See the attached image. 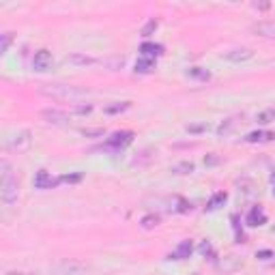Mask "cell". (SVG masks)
<instances>
[{"mask_svg":"<svg viewBox=\"0 0 275 275\" xmlns=\"http://www.w3.org/2000/svg\"><path fill=\"white\" fill-rule=\"evenodd\" d=\"M67 63L71 65H82V67H86V65H95L97 61L90 56H84V54H69L67 56Z\"/></svg>","mask_w":275,"mask_h":275,"instance_id":"e0dca14e","label":"cell"},{"mask_svg":"<svg viewBox=\"0 0 275 275\" xmlns=\"http://www.w3.org/2000/svg\"><path fill=\"white\" fill-rule=\"evenodd\" d=\"M187 73L192 77H196V80H208V77H211V73H208L206 69H200V67H192Z\"/></svg>","mask_w":275,"mask_h":275,"instance_id":"7402d4cb","label":"cell"},{"mask_svg":"<svg viewBox=\"0 0 275 275\" xmlns=\"http://www.w3.org/2000/svg\"><path fill=\"white\" fill-rule=\"evenodd\" d=\"M226 200H228V194H226V192H217V194L211 196V200H208L206 208H208V211H217L219 206L226 205Z\"/></svg>","mask_w":275,"mask_h":275,"instance_id":"2e32d148","label":"cell"},{"mask_svg":"<svg viewBox=\"0 0 275 275\" xmlns=\"http://www.w3.org/2000/svg\"><path fill=\"white\" fill-rule=\"evenodd\" d=\"M234 123H237L234 119H228L226 123H221V125H219V129H217V134H219V136H226V134H228V132H230V129L234 127Z\"/></svg>","mask_w":275,"mask_h":275,"instance_id":"484cf974","label":"cell"},{"mask_svg":"<svg viewBox=\"0 0 275 275\" xmlns=\"http://www.w3.org/2000/svg\"><path fill=\"white\" fill-rule=\"evenodd\" d=\"M84 136H103V129H84Z\"/></svg>","mask_w":275,"mask_h":275,"instance_id":"1f68e13d","label":"cell"},{"mask_svg":"<svg viewBox=\"0 0 275 275\" xmlns=\"http://www.w3.org/2000/svg\"><path fill=\"white\" fill-rule=\"evenodd\" d=\"M159 226V215H146L142 217V228L144 230H153V228Z\"/></svg>","mask_w":275,"mask_h":275,"instance_id":"44dd1931","label":"cell"},{"mask_svg":"<svg viewBox=\"0 0 275 275\" xmlns=\"http://www.w3.org/2000/svg\"><path fill=\"white\" fill-rule=\"evenodd\" d=\"M252 32L265 39H275V22H258L252 26Z\"/></svg>","mask_w":275,"mask_h":275,"instance_id":"30bf717a","label":"cell"},{"mask_svg":"<svg viewBox=\"0 0 275 275\" xmlns=\"http://www.w3.org/2000/svg\"><path fill=\"white\" fill-rule=\"evenodd\" d=\"M273 196H275V189H273Z\"/></svg>","mask_w":275,"mask_h":275,"instance_id":"836d02e7","label":"cell"},{"mask_svg":"<svg viewBox=\"0 0 275 275\" xmlns=\"http://www.w3.org/2000/svg\"><path fill=\"white\" fill-rule=\"evenodd\" d=\"M265 224H267V213L263 211V206H252L250 215H247V226L258 228V226H265Z\"/></svg>","mask_w":275,"mask_h":275,"instance_id":"7c38bea8","label":"cell"},{"mask_svg":"<svg viewBox=\"0 0 275 275\" xmlns=\"http://www.w3.org/2000/svg\"><path fill=\"white\" fill-rule=\"evenodd\" d=\"M129 106H132L129 101L112 103V106H106V108H103V112H106V114H121V112H125V110H129Z\"/></svg>","mask_w":275,"mask_h":275,"instance_id":"ffe728a7","label":"cell"},{"mask_svg":"<svg viewBox=\"0 0 275 275\" xmlns=\"http://www.w3.org/2000/svg\"><path fill=\"white\" fill-rule=\"evenodd\" d=\"M200 254H202V256H205V258H215V250H213V245H211V241H202V243H200Z\"/></svg>","mask_w":275,"mask_h":275,"instance_id":"603a6c76","label":"cell"},{"mask_svg":"<svg viewBox=\"0 0 275 275\" xmlns=\"http://www.w3.org/2000/svg\"><path fill=\"white\" fill-rule=\"evenodd\" d=\"M273 138H275V134H271V132H252V134L245 136V142H250V144L269 142V140H273Z\"/></svg>","mask_w":275,"mask_h":275,"instance_id":"9a60e30c","label":"cell"},{"mask_svg":"<svg viewBox=\"0 0 275 275\" xmlns=\"http://www.w3.org/2000/svg\"><path fill=\"white\" fill-rule=\"evenodd\" d=\"M84 179V174L82 172H75V174H65V176H61V181L63 183H80Z\"/></svg>","mask_w":275,"mask_h":275,"instance_id":"4316f807","label":"cell"},{"mask_svg":"<svg viewBox=\"0 0 275 275\" xmlns=\"http://www.w3.org/2000/svg\"><path fill=\"white\" fill-rule=\"evenodd\" d=\"M153 69H155V61H150V58H140L136 63V73H150Z\"/></svg>","mask_w":275,"mask_h":275,"instance_id":"d6986e66","label":"cell"},{"mask_svg":"<svg viewBox=\"0 0 275 275\" xmlns=\"http://www.w3.org/2000/svg\"><path fill=\"white\" fill-rule=\"evenodd\" d=\"M192 252H194V243L189 239H185V241H181L179 243V247H176V250L170 254V260H185V258H189L192 256Z\"/></svg>","mask_w":275,"mask_h":275,"instance_id":"ba28073f","label":"cell"},{"mask_svg":"<svg viewBox=\"0 0 275 275\" xmlns=\"http://www.w3.org/2000/svg\"><path fill=\"white\" fill-rule=\"evenodd\" d=\"M252 56H254V52H252L250 48H241V50L228 52V54H226V61H230V63H245V61H250Z\"/></svg>","mask_w":275,"mask_h":275,"instance_id":"4fadbf2b","label":"cell"},{"mask_svg":"<svg viewBox=\"0 0 275 275\" xmlns=\"http://www.w3.org/2000/svg\"><path fill=\"white\" fill-rule=\"evenodd\" d=\"M17 181L13 179V176H9V179H2L0 181V200L4 202V205H13V202H17Z\"/></svg>","mask_w":275,"mask_h":275,"instance_id":"3957f363","label":"cell"},{"mask_svg":"<svg viewBox=\"0 0 275 275\" xmlns=\"http://www.w3.org/2000/svg\"><path fill=\"white\" fill-rule=\"evenodd\" d=\"M155 28H157V19H148V24L142 28V35H144V37H150Z\"/></svg>","mask_w":275,"mask_h":275,"instance_id":"83f0119b","label":"cell"},{"mask_svg":"<svg viewBox=\"0 0 275 275\" xmlns=\"http://www.w3.org/2000/svg\"><path fill=\"white\" fill-rule=\"evenodd\" d=\"M39 93L45 97H52V99H58V101H75V99L86 97L88 90L80 86H71V84H45V86L39 88Z\"/></svg>","mask_w":275,"mask_h":275,"instance_id":"6da1fadb","label":"cell"},{"mask_svg":"<svg viewBox=\"0 0 275 275\" xmlns=\"http://www.w3.org/2000/svg\"><path fill=\"white\" fill-rule=\"evenodd\" d=\"M58 183H63V181L54 179L48 170H39V172L35 174V187L37 189H52V187H56Z\"/></svg>","mask_w":275,"mask_h":275,"instance_id":"52a82bcc","label":"cell"},{"mask_svg":"<svg viewBox=\"0 0 275 275\" xmlns=\"http://www.w3.org/2000/svg\"><path fill=\"white\" fill-rule=\"evenodd\" d=\"M273 121H275V106L263 110V112H258V116H256V123H260V125H269Z\"/></svg>","mask_w":275,"mask_h":275,"instance_id":"ac0fdd59","label":"cell"},{"mask_svg":"<svg viewBox=\"0 0 275 275\" xmlns=\"http://www.w3.org/2000/svg\"><path fill=\"white\" fill-rule=\"evenodd\" d=\"M52 65H54V58L48 50H39L35 56H32V69L35 71H48L52 69Z\"/></svg>","mask_w":275,"mask_h":275,"instance_id":"8992f818","label":"cell"},{"mask_svg":"<svg viewBox=\"0 0 275 275\" xmlns=\"http://www.w3.org/2000/svg\"><path fill=\"white\" fill-rule=\"evenodd\" d=\"M28 146H30V132L28 129H22V132L6 138V148H11V150H24Z\"/></svg>","mask_w":275,"mask_h":275,"instance_id":"5b68a950","label":"cell"},{"mask_svg":"<svg viewBox=\"0 0 275 275\" xmlns=\"http://www.w3.org/2000/svg\"><path fill=\"white\" fill-rule=\"evenodd\" d=\"M4 275H32V273H22V271H6Z\"/></svg>","mask_w":275,"mask_h":275,"instance_id":"d6a6232c","label":"cell"},{"mask_svg":"<svg viewBox=\"0 0 275 275\" xmlns=\"http://www.w3.org/2000/svg\"><path fill=\"white\" fill-rule=\"evenodd\" d=\"M132 142H134L132 132H116L106 140V148L108 150H123V148H127Z\"/></svg>","mask_w":275,"mask_h":275,"instance_id":"277c9868","label":"cell"},{"mask_svg":"<svg viewBox=\"0 0 275 275\" xmlns=\"http://www.w3.org/2000/svg\"><path fill=\"white\" fill-rule=\"evenodd\" d=\"M205 129H206V125H189L187 132L189 134H200V132H205Z\"/></svg>","mask_w":275,"mask_h":275,"instance_id":"4dcf8cb0","label":"cell"},{"mask_svg":"<svg viewBox=\"0 0 275 275\" xmlns=\"http://www.w3.org/2000/svg\"><path fill=\"white\" fill-rule=\"evenodd\" d=\"M88 273H90L88 267L75 263V260H65V263L52 267V275H88Z\"/></svg>","mask_w":275,"mask_h":275,"instance_id":"7a4b0ae2","label":"cell"},{"mask_svg":"<svg viewBox=\"0 0 275 275\" xmlns=\"http://www.w3.org/2000/svg\"><path fill=\"white\" fill-rule=\"evenodd\" d=\"M90 112H93V108H90V106H77V108H73V112H71V114L84 116V114H90Z\"/></svg>","mask_w":275,"mask_h":275,"instance_id":"f1b7e54d","label":"cell"},{"mask_svg":"<svg viewBox=\"0 0 275 275\" xmlns=\"http://www.w3.org/2000/svg\"><path fill=\"white\" fill-rule=\"evenodd\" d=\"M241 265H243V263H241V258H239V256H232V254H230V256H224V258L219 260V263H217V269L224 271V273H230V271L241 269Z\"/></svg>","mask_w":275,"mask_h":275,"instance_id":"8fae6325","label":"cell"},{"mask_svg":"<svg viewBox=\"0 0 275 275\" xmlns=\"http://www.w3.org/2000/svg\"><path fill=\"white\" fill-rule=\"evenodd\" d=\"M41 119L45 123H54V125H63V123L69 121V114L67 112H61V110H43L41 112Z\"/></svg>","mask_w":275,"mask_h":275,"instance_id":"9c48e42d","label":"cell"},{"mask_svg":"<svg viewBox=\"0 0 275 275\" xmlns=\"http://www.w3.org/2000/svg\"><path fill=\"white\" fill-rule=\"evenodd\" d=\"M174 172H176V174H192V172H194V163H192V161L176 163V166H174Z\"/></svg>","mask_w":275,"mask_h":275,"instance_id":"d4e9b609","label":"cell"},{"mask_svg":"<svg viewBox=\"0 0 275 275\" xmlns=\"http://www.w3.org/2000/svg\"><path fill=\"white\" fill-rule=\"evenodd\" d=\"M11 41H13L11 32H2V35H0V54H6V50H9Z\"/></svg>","mask_w":275,"mask_h":275,"instance_id":"cb8c5ba5","label":"cell"},{"mask_svg":"<svg viewBox=\"0 0 275 275\" xmlns=\"http://www.w3.org/2000/svg\"><path fill=\"white\" fill-rule=\"evenodd\" d=\"M256 258H260V260H269V258H273V252H271V250H263V252L256 254Z\"/></svg>","mask_w":275,"mask_h":275,"instance_id":"f546056e","label":"cell"},{"mask_svg":"<svg viewBox=\"0 0 275 275\" xmlns=\"http://www.w3.org/2000/svg\"><path fill=\"white\" fill-rule=\"evenodd\" d=\"M140 52H142V58H150V61H155L157 56L163 54V48L159 43H142Z\"/></svg>","mask_w":275,"mask_h":275,"instance_id":"5bb4252c","label":"cell"}]
</instances>
